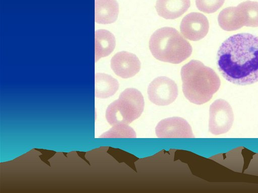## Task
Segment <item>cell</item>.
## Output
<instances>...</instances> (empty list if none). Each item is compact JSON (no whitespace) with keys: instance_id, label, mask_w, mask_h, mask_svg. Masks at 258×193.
I'll return each mask as SVG.
<instances>
[{"instance_id":"2e32d148","label":"cell","mask_w":258,"mask_h":193,"mask_svg":"<svg viewBox=\"0 0 258 193\" xmlns=\"http://www.w3.org/2000/svg\"><path fill=\"white\" fill-rule=\"evenodd\" d=\"M100 138H136V134L132 127L127 124L114 125Z\"/></svg>"},{"instance_id":"4fadbf2b","label":"cell","mask_w":258,"mask_h":193,"mask_svg":"<svg viewBox=\"0 0 258 193\" xmlns=\"http://www.w3.org/2000/svg\"><path fill=\"white\" fill-rule=\"evenodd\" d=\"M119 84L116 79L109 75L97 73L95 76V97L106 98L113 95L117 91Z\"/></svg>"},{"instance_id":"5b68a950","label":"cell","mask_w":258,"mask_h":193,"mask_svg":"<svg viewBox=\"0 0 258 193\" xmlns=\"http://www.w3.org/2000/svg\"><path fill=\"white\" fill-rule=\"evenodd\" d=\"M234 121V114L230 104L219 99L213 102L209 109V131L213 135H219L228 132Z\"/></svg>"},{"instance_id":"9a60e30c","label":"cell","mask_w":258,"mask_h":193,"mask_svg":"<svg viewBox=\"0 0 258 193\" xmlns=\"http://www.w3.org/2000/svg\"><path fill=\"white\" fill-rule=\"evenodd\" d=\"M218 21L220 27L227 31L237 30L243 27L236 7H227L222 10Z\"/></svg>"},{"instance_id":"9c48e42d","label":"cell","mask_w":258,"mask_h":193,"mask_svg":"<svg viewBox=\"0 0 258 193\" xmlns=\"http://www.w3.org/2000/svg\"><path fill=\"white\" fill-rule=\"evenodd\" d=\"M110 66L117 76L127 79L133 77L140 71L141 63L136 55L122 51L113 55Z\"/></svg>"},{"instance_id":"8fae6325","label":"cell","mask_w":258,"mask_h":193,"mask_svg":"<svg viewBox=\"0 0 258 193\" xmlns=\"http://www.w3.org/2000/svg\"><path fill=\"white\" fill-rule=\"evenodd\" d=\"M119 12L116 0H95V20L99 24H107L114 22Z\"/></svg>"},{"instance_id":"6da1fadb","label":"cell","mask_w":258,"mask_h":193,"mask_svg":"<svg viewBox=\"0 0 258 193\" xmlns=\"http://www.w3.org/2000/svg\"><path fill=\"white\" fill-rule=\"evenodd\" d=\"M217 65L231 83L247 85L258 82V36L242 33L228 37L217 52Z\"/></svg>"},{"instance_id":"5bb4252c","label":"cell","mask_w":258,"mask_h":193,"mask_svg":"<svg viewBox=\"0 0 258 193\" xmlns=\"http://www.w3.org/2000/svg\"><path fill=\"white\" fill-rule=\"evenodd\" d=\"M236 8L243 26L258 27V2L245 1Z\"/></svg>"},{"instance_id":"ba28073f","label":"cell","mask_w":258,"mask_h":193,"mask_svg":"<svg viewBox=\"0 0 258 193\" xmlns=\"http://www.w3.org/2000/svg\"><path fill=\"white\" fill-rule=\"evenodd\" d=\"M180 29L186 38L191 41H198L207 34L209 23L207 17L203 14L192 12L183 18Z\"/></svg>"},{"instance_id":"52a82bcc","label":"cell","mask_w":258,"mask_h":193,"mask_svg":"<svg viewBox=\"0 0 258 193\" xmlns=\"http://www.w3.org/2000/svg\"><path fill=\"white\" fill-rule=\"evenodd\" d=\"M156 135L160 138H194L191 127L187 121L179 117L163 119L155 128Z\"/></svg>"},{"instance_id":"277c9868","label":"cell","mask_w":258,"mask_h":193,"mask_svg":"<svg viewBox=\"0 0 258 193\" xmlns=\"http://www.w3.org/2000/svg\"><path fill=\"white\" fill-rule=\"evenodd\" d=\"M144 105V97L140 91L132 88L125 89L119 98L107 107L106 119L112 126L130 124L141 116Z\"/></svg>"},{"instance_id":"30bf717a","label":"cell","mask_w":258,"mask_h":193,"mask_svg":"<svg viewBox=\"0 0 258 193\" xmlns=\"http://www.w3.org/2000/svg\"><path fill=\"white\" fill-rule=\"evenodd\" d=\"M190 5V0H157L156 9L161 17L175 19L186 12Z\"/></svg>"},{"instance_id":"7c38bea8","label":"cell","mask_w":258,"mask_h":193,"mask_svg":"<svg viewBox=\"0 0 258 193\" xmlns=\"http://www.w3.org/2000/svg\"><path fill=\"white\" fill-rule=\"evenodd\" d=\"M115 46V38L110 32L99 29L95 33V58L97 61L100 58L109 55Z\"/></svg>"},{"instance_id":"e0dca14e","label":"cell","mask_w":258,"mask_h":193,"mask_svg":"<svg viewBox=\"0 0 258 193\" xmlns=\"http://www.w3.org/2000/svg\"><path fill=\"white\" fill-rule=\"evenodd\" d=\"M225 0H196L197 8L207 14L215 13L223 5Z\"/></svg>"},{"instance_id":"7a4b0ae2","label":"cell","mask_w":258,"mask_h":193,"mask_svg":"<svg viewBox=\"0 0 258 193\" xmlns=\"http://www.w3.org/2000/svg\"><path fill=\"white\" fill-rule=\"evenodd\" d=\"M180 75L184 96L196 104L208 102L220 86L216 72L199 60L192 59L182 66Z\"/></svg>"},{"instance_id":"8992f818","label":"cell","mask_w":258,"mask_h":193,"mask_svg":"<svg viewBox=\"0 0 258 193\" xmlns=\"http://www.w3.org/2000/svg\"><path fill=\"white\" fill-rule=\"evenodd\" d=\"M148 98L151 102L159 106L172 103L178 95V88L174 81L166 77L154 79L148 88Z\"/></svg>"},{"instance_id":"3957f363","label":"cell","mask_w":258,"mask_h":193,"mask_svg":"<svg viewBox=\"0 0 258 193\" xmlns=\"http://www.w3.org/2000/svg\"><path fill=\"white\" fill-rule=\"evenodd\" d=\"M153 56L161 61L178 64L191 54L190 43L175 29L165 27L151 35L149 43Z\"/></svg>"}]
</instances>
